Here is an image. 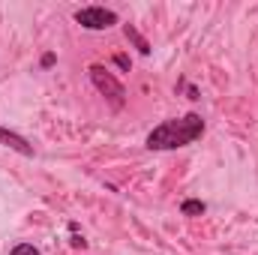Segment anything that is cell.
<instances>
[{
    "instance_id": "obj_1",
    "label": "cell",
    "mask_w": 258,
    "mask_h": 255,
    "mask_svg": "<svg viewBox=\"0 0 258 255\" xmlns=\"http://www.w3.org/2000/svg\"><path fill=\"white\" fill-rule=\"evenodd\" d=\"M204 132V117L201 114H183V117H174V120H162L159 126L147 135V150H177V147H186L192 144L195 138H201Z\"/></svg>"
},
{
    "instance_id": "obj_2",
    "label": "cell",
    "mask_w": 258,
    "mask_h": 255,
    "mask_svg": "<svg viewBox=\"0 0 258 255\" xmlns=\"http://www.w3.org/2000/svg\"><path fill=\"white\" fill-rule=\"evenodd\" d=\"M90 81H93V87H96L102 96H108V102H111L114 108L123 105V96H126V93H123V84H120V81H117V78H114L102 63L90 66Z\"/></svg>"
},
{
    "instance_id": "obj_3",
    "label": "cell",
    "mask_w": 258,
    "mask_h": 255,
    "mask_svg": "<svg viewBox=\"0 0 258 255\" xmlns=\"http://www.w3.org/2000/svg\"><path fill=\"white\" fill-rule=\"evenodd\" d=\"M75 21H78L84 30H108V27H114L120 18H117L114 9H105V6H84V9L75 12Z\"/></svg>"
},
{
    "instance_id": "obj_4",
    "label": "cell",
    "mask_w": 258,
    "mask_h": 255,
    "mask_svg": "<svg viewBox=\"0 0 258 255\" xmlns=\"http://www.w3.org/2000/svg\"><path fill=\"white\" fill-rule=\"evenodd\" d=\"M0 144H6L9 150H15L21 156H33V147L27 144V138H21L18 132H9V129H3V126H0Z\"/></svg>"
},
{
    "instance_id": "obj_5",
    "label": "cell",
    "mask_w": 258,
    "mask_h": 255,
    "mask_svg": "<svg viewBox=\"0 0 258 255\" xmlns=\"http://www.w3.org/2000/svg\"><path fill=\"white\" fill-rule=\"evenodd\" d=\"M123 33H126V39H132V42H135V48H138L144 57L150 54V42H147V39H144V36H141V33H138L132 24H126V27H123Z\"/></svg>"
},
{
    "instance_id": "obj_6",
    "label": "cell",
    "mask_w": 258,
    "mask_h": 255,
    "mask_svg": "<svg viewBox=\"0 0 258 255\" xmlns=\"http://www.w3.org/2000/svg\"><path fill=\"white\" fill-rule=\"evenodd\" d=\"M204 210H207V204L198 201V198H186V201L180 204V213H183V216H201Z\"/></svg>"
},
{
    "instance_id": "obj_7",
    "label": "cell",
    "mask_w": 258,
    "mask_h": 255,
    "mask_svg": "<svg viewBox=\"0 0 258 255\" xmlns=\"http://www.w3.org/2000/svg\"><path fill=\"white\" fill-rule=\"evenodd\" d=\"M9 255H39V249H36L33 243H15Z\"/></svg>"
},
{
    "instance_id": "obj_8",
    "label": "cell",
    "mask_w": 258,
    "mask_h": 255,
    "mask_svg": "<svg viewBox=\"0 0 258 255\" xmlns=\"http://www.w3.org/2000/svg\"><path fill=\"white\" fill-rule=\"evenodd\" d=\"M114 63L120 66V69H126V72H129V57H126V54H117V57H114Z\"/></svg>"
}]
</instances>
